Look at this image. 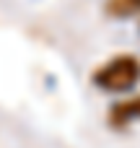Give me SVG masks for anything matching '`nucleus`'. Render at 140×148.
<instances>
[{
	"instance_id": "7ed1b4c3",
	"label": "nucleus",
	"mask_w": 140,
	"mask_h": 148,
	"mask_svg": "<svg viewBox=\"0 0 140 148\" xmlns=\"http://www.w3.org/2000/svg\"><path fill=\"white\" fill-rule=\"evenodd\" d=\"M107 13L117 16V18L140 13V0H107Z\"/></svg>"
},
{
	"instance_id": "f257e3e1",
	"label": "nucleus",
	"mask_w": 140,
	"mask_h": 148,
	"mask_svg": "<svg viewBox=\"0 0 140 148\" xmlns=\"http://www.w3.org/2000/svg\"><path fill=\"white\" fill-rule=\"evenodd\" d=\"M91 78L101 91H109V94L132 91L140 83V60L135 55H117L107 60L101 68H96Z\"/></svg>"
},
{
	"instance_id": "f03ea898",
	"label": "nucleus",
	"mask_w": 140,
	"mask_h": 148,
	"mask_svg": "<svg viewBox=\"0 0 140 148\" xmlns=\"http://www.w3.org/2000/svg\"><path fill=\"white\" fill-rule=\"evenodd\" d=\"M132 120H140V94L132 96V99H127V101H117V104L109 109V122H112L117 130L127 127Z\"/></svg>"
}]
</instances>
